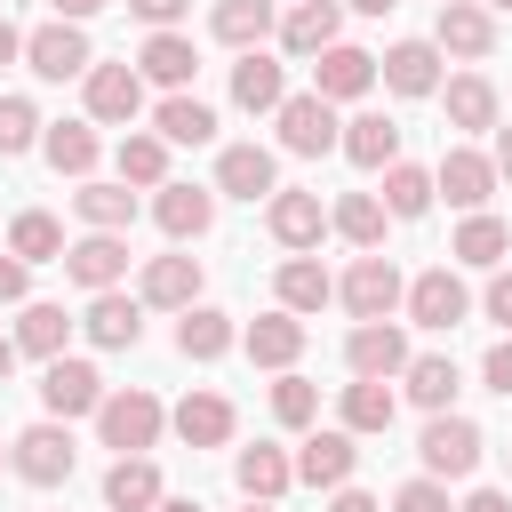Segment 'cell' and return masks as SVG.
I'll use <instances>...</instances> for the list:
<instances>
[{
	"label": "cell",
	"mask_w": 512,
	"mask_h": 512,
	"mask_svg": "<svg viewBox=\"0 0 512 512\" xmlns=\"http://www.w3.org/2000/svg\"><path fill=\"white\" fill-rule=\"evenodd\" d=\"M400 296H408V280H400V264H392L384 248H360V264L336 280V304H344L352 320H392Z\"/></svg>",
	"instance_id": "6da1fadb"
},
{
	"label": "cell",
	"mask_w": 512,
	"mask_h": 512,
	"mask_svg": "<svg viewBox=\"0 0 512 512\" xmlns=\"http://www.w3.org/2000/svg\"><path fill=\"white\" fill-rule=\"evenodd\" d=\"M160 424H168V408H160L144 384L96 400V432H104V448H120V456H144V448L160 440Z\"/></svg>",
	"instance_id": "7a4b0ae2"
},
{
	"label": "cell",
	"mask_w": 512,
	"mask_h": 512,
	"mask_svg": "<svg viewBox=\"0 0 512 512\" xmlns=\"http://www.w3.org/2000/svg\"><path fill=\"white\" fill-rule=\"evenodd\" d=\"M8 464H16V480H32V488H64L72 464H80V448H72L64 416H48V424H24V432L8 440Z\"/></svg>",
	"instance_id": "3957f363"
},
{
	"label": "cell",
	"mask_w": 512,
	"mask_h": 512,
	"mask_svg": "<svg viewBox=\"0 0 512 512\" xmlns=\"http://www.w3.org/2000/svg\"><path fill=\"white\" fill-rule=\"evenodd\" d=\"M272 128H280V152H296V160H320V152H336V136H344V120H336V104H328L320 88L280 96Z\"/></svg>",
	"instance_id": "277c9868"
},
{
	"label": "cell",
	"mask_w": 512,
	"mask_h": 512,
	"mask_svg": "<svg viewBox=\"0 0 512 512\" xmlns=\"http://www.w3.org/2000/svg\"><path fill=\"white\" fill-rule=\"evenodd\" d=\"M480 424L472 416H456V408H440L432 424H424V440H416V456H424V472L432 480H472V464H480Z\"/></svg>",
	"instance_id": "5b68a950"
},
{
	"label": "cell",
	"mask_w": 512,
	"mask_h": 512,
	"mask_svg": "<svg viewBox=\"0 0 512 512\" xmlns=\"http://www.w3.org/2000/svg\"><path fill=\"white\" fill-rule=\"evenodd\" d=\"M400 304H408V320H416V328H440V336H448V328L472 312V288L456 280V264H432V272H416V280H408V296H400Z\"/></svg>",
	"instance_id": "8992f818"
},
{
	"label": "cell",
	"mask_w": 512,
	"mask_h": 512,
	"mask_svg": "<svg viewBox=\"0 0 512 512\" xmlns=\"http://www.w3.org/2000/svg\"><path fill=\"white\" fill-rule=\"evenodd\" d=\"M24 64L40 72V80H80L96 56H88V32L80 24H64V16H48L40 32H24Z\"/></svg>",
	"instance_id": "52a82bcc"
},
{
	"label": "cell",
	"mask_w": 512,
	"mask_h": 512,
	"mask_svg": "<svg viewBox=\"0 0 512 512\" xmlns=\"http://www.w3.org/2000/svg\"><path fill=\"white\" fill-rule=\"evenodd\" d=\"M80 88H88V120H104V128H128L144 112V72L136 64H88Z\"/></svg>",
	"instance_id": "ba28073f"
},
{
	"label": "cell",
	"mask_w": 512,
	"mask_h": 512,
	"mask_svg": "<svg viewBox=\"0 0 512 512\" xmlns=\"http://www.w3.org/2000/svg\"><path fill=\"white\" fill-rule=\"evenodd\" d=\"M264 232L280 240V248H296V256H312L320 248V232H328V208H320V192H272L264 200Z\"/></svg>",
	"instance_id": "9c48e42d"
},
{
	"label": "cell",
	"mask_w": 512,
	"mask_h": 512,
	"mask_svg": "<svg viewBox=\"0 0 512 512\" xmlns=\"http://www.w3.org/2000/svg\"><path fill=\"white\" fill-rule=\"evenodd\" d=\"M96 400H104V376H96L88 360H64V352H56V360L40 368V408H48V416L72 424V416H96Z\"/></svg>",
	"instance_id": "30bf717a"
},
{
	"label": "cell",
	"mask_w": 512,
	"mask_h": 512,
	"mask_svg": "<svg viewBox=\"0 0 512 512\" xmlns=\"http://www.w3.org/2000/svg\"><path fill=\"white\" fill-rule=\"evenodd\" d=\"M432 48H440V56H464V64H480V56L496 48V16H488L480 0H440Z\"/></svg>",
	"instance_id": "8fae6325"
},
{
	"label": "cell",
	"mask_w": 512,
	"mask_h": 512,
	"mask_svg": "<svg viewBox=\"0 0 512 512\" xmlns=\"http://www.w3.org/2000/svg\"><path fill=\"white\" fill-rule=\"evenodd\" d=\"M432 192H448V208H488V192H496V160L488 152H472V144H456V152H440V168H432Z\"/></svg>",
	"instance_id": "7c38bea8"
},
{
	"label": "cell",
	"mask_w": 512,
	"mask_h": 512,
	"mask_svg": "<svg viewBox=\"0 0 512 512\" xmlns=\"http://www.w3.org/2000/svg\"><path fill=\"white\" fill-rule=\"evenodd\" d=\"M64 272L96 296V288H120L128 280V232H88V240H64Z\"/></svg>",
	"instance_id": "4fadbf2b"
},
{
	"label": "cell",
	"mask_w": 512,
	"mask_h": 512,
	"mask_svg": "<svg viewBox=\"0 0 512 512\" xmlns=\"http://www.w3.org/2000/svg\"><path fill=\"white\" fill-rule=\"evenodd\" d=\"M376 80H384L392 96H440V48H432V40H392V48L376 56Z\"/></svg>",
	"instance_id": "5bb4252c"
},
{
	"label": "cell",
	"mask_w": 512,
	"mask_h": 512,
	"mask_svg": "<svg viewBox=\"0 0 512 512\" xmlns=\"http://www.w3.org/2000/svg\"><path fill=\"white\" fill-rule=\"evenodd\" d=\"M312 88H320L328 104H352V96H368V88H376V56H368V48H352V40H336V48H320V56H312Z\"/></svg>",
	"instance_id": "9a60e30c"
},
{
	"label": "cell",
	"mask_w": 512,
	"mask_h": 512,
	"mask_svg": "<svg viewBox=\"0 0 512 512\" xmlns=\"http://www.w3.org/2000/svg\"><path fill=\"white\" fill-rule=\"evenodd\" d=\"M216 192H232V200H272V192H280V160H272L264 144H224V152H216Z\"/></svg>",
	"instance_id": "2e32d148"
},
{
	"label": "cell",
	"mask_w": 512,
	"mask_h": 512,
	"mask_svg": "<svg viewBox=\"0 0 512 512\" xmlns=\"http://www.w3.org/2000/svg\"><path fill=\"white\" fill-rule=\"evenodd\" d=\"M80 328H88V344H104V352H128V344L144 336V296L96 288V296H88V312H80Z\"/></svg>",
	"instance_id": "e0dca14e"
},
{
	"label": "cell",
	"mask_w": 512,
	"mask_h": 512,
	"mask_svg": "<svg viewBox=\"0 0 512 512\" xmlns=\"http://www.w3.org/2000/svg\"><path fill=\"white\" fill-rule=\"evenodd\" d=\"M344 368H352V376H400V368H408L400 320H360V328L344 336Z\"/></svg>",
	"instance_id": "ac0fdd59"
},
{
	"label": "cell",
	"mask_w": 512,
	"mask_h": 512,
	"mask_svg": "<svg viewBox=\"0 0 512 512\" xmlns=\"http://www.w3.org/2000/svg\"><path fill=\"white\" fill-rule=\"evenodd\" d=\"M288 464H296V480H304V488H344V480H352V464H360V448H352V432L336 424V432H304V448H296Z\"/></svg>",
	"instance_id": "d6986e66"
},
{
	"label": "cell",
	"mask_w": 512,
	"mask_h": 512,
	"mask_svg": "<svg viewBox=\"0 0 512 512\" xmlns=\"http://www.w3.org/2000/svg\"><path fill=\"white\" fill-rule=\"evenodd\" d=\"M152 216L168 240H200L216 224V192L208 184H152Z\"/></svg>",
	"instance_id": "ffe728a7"
},
{
	"label": "cell",
	"mask_w": 512,
	"mask_h": 512,
	"mask_svg": "<svg viewBox=\"0 0 512 512\" xmlns=\"http://www.w3.org/2000/svg\"><path fill=\"white\" fill-rule=\"evenodd\" d=\"M344 40V0H296L288 16H280V48L288 56H320V48H336Z\"/></svg>",
	"instance_id": "44dd1931"
},
{
	"label": "cell",
	"mask_w": 512,
	"mask_h": 512,
	"mask_svg": "<svg viewBox=\"0 0 512 512\" xmlns=\"http://www.w3.org/2000/svg\"><path fill=\"white\" fill-rule=\"evenodd\" d=\"M280 96H288V64L264 56V48H240V64H232V104H240V112H280Z\"/></svg>",
	"instance_id": "7402d4cb"
},
{
	"label": "cell",
	"mask_w": 512,
	"mask_h": 512,
	"mask_svg": "<svg viewBox=\"0 0 512 512\" xmlns=\"http://www.w3.org/2000/svg\"><path fill=\"white\" fill-rule=\"evenodd\" d=\"M136 296H144L152 312H184V304H200V256H152L144 280H136Z\"/></svg>",
	"instance_id": "603a6c76"
},
{
	"label": "cell",
	"mask_w": 512,
	"mask_h": 512,
	"mask_svg": "<svg viewBox=\"0 0 512 512\" xmlns=\"http://www.w3.org/2000/svg\"><path fill=\"white\" fill-rule=\"evenodd\" d=\"M240 352H248L256 368H296V352H304V320H296V312H264V320L240 328Z\"/></svg>",
	"instance_id": "cb8c5ba5"
},
{
	"label": "cell",
	"mask_w": 512,
	"mask_h": 512,
	"mask_svg": "<svg viewBox=\"0 0 512 512\" xmlns=\"http://www.w3.org/2000/svg\"><path fill=\"white\" fill-rule=\"evenodd\" d=\"M400 384H408V400H416L424 416H440V408H456V392H464V376H456V360H448V352H408V368H400Z\"/></svg>",
	"instance_id": "d4e9b609"
},
{
	"label": "cell",
	"mask_w": 512,
	"mask_h": 512,
	"mask_svg": "<svg viewBox=\"0 0 512 512\" xmlns=\"http://www.w3.org/2000/svg\"><path fill=\"white\" fill-rule=\"evenodd\" d=\"M168 424H176L184 448H224V440H232V400H224V392H184Z\"/></svg>",
	"instance_id": "484cf974"
},
{
	"label": "cell",
	"mask_w": 512,
	"mask_h": 512,
	"mask_svg": "<svg viewBox=\"0 0 512 512\" xmlns=\"http://www.w3.org/2000/svg\"><path fill=\"white\" fill-rule=\"evenodd\" d=\"M136 72H144V80H160V88L176 96V88H192V72H200V48H192L184 32H152V40L136 48Z\"/></svg>",
	"instance_id": "4316f807"
},
{
	"label": "cell",
	"mask_w": 512,
	"mask_h": 512,
	"mask_svg": "<svg viewBox=\"0 0 512 512\" xmlns=\"http://www.w3.org/2000/svg\"><path fill=\"white\" fill-rule=\"evenodd\" d=\"M336 152H344L352 168H392V160H400V120H384V112H360V120H344Z\"/></svg>",
	"instance_id": "83f0119b"
},
{
	"label": "cell",
	"mask_w": 512,
	"mask_h": 512,
	"mask_svg": "<svg viewBox=\"0 0 512 512\" xmlns=\"http://www.w3.org/2000/svg\"><path fill=\"white\" fill-rule=\"evenodd\" d=\"M232 344H240L232 312H216V304H184V320H176V352H184V360H224Z\"/></svg>",
	"instance_id": "f1b7e54d"
},
{
	"label": "cell",
	"mask_w": 512,
	"mask_h": 512,
	"mask_svg": "<svg viewBox=\"0 0 512 512\" xmlns=\"http://www.w3.org/2000/svg\"><path fill=\"white\" fill-rule=\"evenodd\" d=\"M336 408H344V432H352V440L392 432V416H400V400H392V384H384V376H352Z\"/></svg>",
	"instance_id": "f546056e"
},
{
	"label": "cell",
	"mask_w": 512,
	"mask_h": 512,
	"mask_svg": "<svg viewBox=\"0 0 512 512\" xmlns=\"http://www.w3.org/2000/svg\"><path fill=\"white\" fill-rule=\"evenodd\" d=\"M232 480H240V496L280 504V496H288V480H296V464H288L272 440H256V448H240V456H232Z\"/></svg>",
	"instance_id": "4dcf8cb0"
},
{
	"label": "cell",
	"mask_w": 512,
	"mask_h": 512,
	"mask_svg": "<svg viewBox=\"0 0 512 512\" xmlns=\"http://www.w3.org/2000/svg\"><path fill=\"white\" fill-rule=\"evenodd\" d=\"M448 256H456V264H472V272H496V264L512 256V232H504V224H496L488 208H472V216L456 224V240H448Z\"/></svg>",
	"instance_id": "1f68e13d"
},
{
	"label": "cell",
	"mask_w": 512,
	"mask_h": 512,
	"mask_svg": "<svg viewBox=\"0 0 512 512\" xmlns=\"http://www.w3.org/2000/svg\"><path fill=\"white\" fill-rule=\"evenodd\" d=\"M160 496H168V488H160V464H152V456H120V464L104 472V504H112V512H152Z\"/></svg>",
	"instance_id": "d6a6232c"
},
{
	"label": "cell",
	"mask_w": 512,
	"mask_h": 512,
	"mask_svg": "<svg viewBox=\"0 0 512 512\" xmlns=\"http://www.w3.org/2000/svg\"><path fill=\"white\" fill-rule=\"evenodd\" d=\"M376 200H384V216L416 224V216H424V208H432L440 192H432V168H416V160H392V168H384V192H376Z\"/></svg>",
	"instance_id": "836d02e7"
},
{
	"label": "cell",
	"mask_w": 512,
	"mask_h": 512,
	"mask_svg": "<svg viewBox=\"0 0 512 512\" xmlns=\"http://www.w3.org/2000/svg\"><path fill=\"white\" fill-rule=\"evenodd\" d=\"M72 208H80L88 232H128V224H136V192H128V184H88V176H80Z\"/></svg>",
	"instance_id": "e575fe53"
},
{
	"label": "cell",
	"mask_w": 512,
	"mask_h": 512,
	"mask_svg": "<svg viewBox=\"0 0 512 512\" xmlns=\"http://www.w3.org/2000/svg\"><path fill=\"white\" fill-rule=\"evenodd\" d=\"M208 32H216L224 48H264V32H272V0H216V8H208Z\"/></svg>",
	"instance_id": "d590c367"
},
{
	"label": "cell",
	"mask_w": 512,
	"mask_h": 512,
	"mask_svg": "<svg viewBox=\"0 0 512 512\" xmlns=\"http://www.w3.org/2000/svg\"><path fill=\"white\" fill-rule=\"evenodd\" d=\"M448 128H464V136L496 128V88H488V72H456V80H448Z\"/></svg>",
	"instance_id": "8d00e7d4"
},
{
	"label": "cell",
	"mask_w": 512,
	"mask_h": 512,
	"mask_svg": "<svg viewBox=\"0 0 512 512\" xmlns=\"http://www.w3.org/2000/svg\"><path fill=\"white\" fill-rule=\"evenodd\" d=\"M152 136H160V144H208V136H216V112H208L200 96H184V88H176V96L152 112Z\"/></svg>",
	"instance_id": "74e56055"
},
{
	"label": "cell",
	"mask_w": 512,
	"mask_h": 512,
	"mask_svg": "<svg viewBox=\"0 0 512 512\" xmlns=\"http://www.w3.org/2000/svg\"><path fill=\"white\" fill-rule=\"evenodd\" d=\"M40 152H48L56 176H88V168H96V120H56V128L40 136Z\"/></svg>",
	"instance_id": "f35d334b"
},
{
	"label": "cell",
	"mask_w": 512,
	"mask_h": 512,
	"mask_svg": "<svg viewBox=\"0 0 512 512\" xmlns=\"http://www.w3.org/2000/svg\"><path fill=\"white\" fill-rule=\"evenodd\" d=\"M384 224H392V216H384L376 192H344V200L328 208V232H344L352 248H384Z\"/></svg>",
	"instance_id": "ab89813d"
},
{
	"label": "cell",
	"mask_w": 512,
	"mask_h": 512,
	"mask_svg": "<svg viewBox=\"0 0 512 512\" xmlns=\"http://www.w3.org/2000/svg\"><path fill=\"white\" fill-rule=\"evenodd\" d=\"M8 256H24V264H64V224H56L48 208H24V216L8 224Z\"/></svg>",
	"instance_id": "60d3db41"
},
{
	"label": "cell",
	"mask_w": 512,
	"mask_h": 512,
	"mask_svg": "<svg viewBox=\"0 0 512 512\" xmlns=\"http://www.w3.org/2000/svg\"><path fill=\"white\" fill-rule=\"evenodd\" d=\"M272 288H280V312H296V320H304V312H320V304L336 296V280H328V272H320L312 256H288Z\"/></svg>",
	"instance_id": "b9f144b4"
},
{
	"label": "cell",
	"mask_w": 512,
	"mask_h": 512,
	"mask_svg": "<svg viewBox=\"0 0 512 512\" xmlns=\"http://www.w3.org/2000/svg\"><path fill=\"white\" fill-rule=\"evenodd\" d=\"M120 184H144V192L168 184V144H160L152 128H128V136H120Z\"/></svg>",
	"instance_id": "7bdbcfd3"
},
{
	"label": "cell",
	"mask_w": 512,
	"mask_h": 512,
	"mask_svg": "<svg viewBox=\"0 0 512 512\" xmlns=\"http://www.w3.org/2000/svg\"><path fill=\"white\" fill-rule=\"evenodd\" d=\"M64 336H72L64 304H24V320H16V352H32V360H56V352H64Z\"/></svg>",
	"instance_id": "ee69618b"
},
{
	"label": "cell",
	"mask_w": 512,
	"mask_h": 512,
	"mask_svg": "<svg viewBox=\"0 0 512 512\" xmlns=\"http://www.w3.org/2000/svg\"><path fill=\"white\" fill-rule=\"evenodd\" d=\"M272 416H280L288 432H304V424L320 416V384H304L296 368H280V384H272Z\"/></svg>",
	"instance_id": "f6af8a7d"
},
{
	"label": "cell",
	"mask_w": 512,
	"mask_h": 512,
	"mask_svg": "<svg viewBox=\"0 0 512 512\" xmlns=\"http://www.w3.org/2000/svg\"><path fill=\"white\" fill-rule=\"evenodd\" d=\"M32 144H40L32 96H0V160H16V152H32Z\"/></svg>",
	"instance_id": "bcb514c9"
},
{
	"label": "cell",
	"mask_w": 512,
	"mask_h": 512,
	"mask_svg": "<svg viewBox=\"0 0 512 512\" xmlns=\"http://www.w3.org/2000/svg\"><path fill=\"white\" fill-rule=\"evenodd\" d=\"M392 512H456V504H448V480L416 472V480H400V488H392Z\"/></svg>",
	"instance_id": "7dc6e473"
},
{
	"label": "cell",
	"mask_w": 512,
	"mask_h": 512,
	"mask_svg": "<svg viewBox=\"0 0 512 512\" xmlns=\"http://www.w3.org/2000/svg\"><path fill=\"white\" fill-rule=\"evenodd\" d=\"M480 376H488V392H504V400H512V336H504V344H488Z\"/></svg>",
	"instance_id": "c3c4849f"
},
{
	"label": "cell",
	"mask_w": 512,
	"mask_h": 512,
	"mask_svg": "<svg viewBox=\"0 0 512 512\" xmlns=\"http://www.w3.org/2000/svg\"><path fill=\"white\" fill-rule=\"evenodd\" d=\"M192 0H128V16H144L152 32H176V16H184Z\"/></svg>",
	"instance_id": "681fc988"
},
{
	"label": "cell",
	"mask_w": 512,
	"mask_h": 512,
	"mask_svg": "<svg viewBox=\"0 0 512 512\" xmlns=\"http://www.w3.org/2000/svg\"><path fill=\"white\" fill-rule=\"evenodd\" d=\"M480 312H488L496 328H512V272H496V280H488V296H480Z\"/></svg>",
	"instance_id": "f907efd6"
},
{
	"label": "cell",
	"mask_w": 512,
	"mask_h": 512,
	"mask_svg": "<svg viewBox=\"0 0 512 512\" xmlns=\"http://www.w3.org/2000/svg\"><path fill=\"white\" fill-rule=\"evenodd\" d=\"M328 512H384V504H376L368 488H352V480H344V488H328Z\"/></svg>",
	"instance_id": "816d5d0a"
},
{
	"label": "cell",
	"mask_w": 512,
	"mask_h": 512,
	"mask_svg": "<svg viewBox=\"0 0 512 512\" xmlns=\"http://www.w3.org/2000/svg\"><path fill=\"white\" fill-rule=\"evenodd\" d=\"M0 304H24V256H0Z\"/></svg>",
	"instance_id": "f5cc1de1"
},
{
	"label": "cell",
	"mask_w": 512,
	"mask_h": 512,
	"mask_svg": "<svg viewBox=\"0 0 512 512\" xmlns=\"http://www.w3.org/2000/svg\"><path fill=\"white\" fill-rule=\"evenodd\" d=\"M456 512H512V496H504V488H472Z\"/></svg>",
	"instance_id": "db71d44e"
},
{
	"label": "cell",
	"mask_w": 512,
	"mask_h": 512,
	"mask_svg": "<svg viewBox=\"0 0 512 512\" xmlns=\"http://www.w3.org/2000/svg\"><path fill=\"white\" fill-rule=\"evenodd\" d=\"M48 8H56V16H64V24H88V16H96V8H104V0H48Z\"/></svg>",
	"instance_id": "11a10c76"
},
{
	"label": "cell",
	"mask_w": 512,
	"mask_h": 512,
	"mask_svg": "<svg viewBox=\"0 0 512 512\" xmlns=\"http://www.w3.org/2000/svg\"><path fill=\"white\" fill-rule=\"evenodd\" d=\"M16 56H24V32H16L8 16H0V64H16Z\"/></svg>",
	"instance_id": "9f6ffc18"
},
{
	"label": "cell",
	"mask_w": 512,
	"mask_h": 512,
	"mask_svg": "<svg viewBox=\"0 0 512 512\" xmlns=\"http://www.w3.org/2000/svg\"><path fill=\"white\" fill-rule=\"evenodd\" d=\"M488 160H496V184H504V176H512V128H496V152H488Z\"/></svg>",
	"instance_id": "6f0895ef"
},
{
	"label": "cell",
	"mask_w": 512,
	"mask_h": 512,
	"mask_svg": "<svg viewBox=\"0 0 512 512\" xmlns=\"http://www.w3.org/2000/svg\"><path fill=\"white\" fill-rule=\"evenodd\" d=\"M344 8H352V16H392L400 0H344Z\"/></svg>",
	"instance_id": "680465c9"
},
{
	"label": "cell",
	"mask_w": 512,
	"mask_h": 512,
	"mask_svg": "<svg viewBox=\"0 0 512 512\" xmlns=\"http://www.w3.org/2000/svg\"><path fill=\"white\" fill-rule=\"evenodd\" d=\"M152 512H208V504H192V496H160Z\"/></svg>",
	"instance_id": "91938a15"
},
{
	"label": "cell",
	"mask_w": 512,
	"mask_h": 512,
	"mask_svg": "<svg viewBox=\"0 0 512 512\" xmlns=\"http://www.w3.org/2000/svg\"><path fill=\"white\" fill-rule=\"evenodd\" d=\"M8 368H16V336H0V384H8Z\"/></svg>",
	"instance_id": "94428289"
},
{
	"label": "cell",
	"mask_w": 512,
	"mask_h": 512,
	"mask_svg": "<svg viewBox=\"0 0 512 512\" xmlns=\"http://www.w3.org/2000/svg\"><path fill=\"white\" fill-rule=\"evenodd\" d=\"M248 512H272V504H256V496H248Z\"/></svg>",
	"instance_id": "6125c7cd"
},
{
	"label": "cell",
	"mask_w": 512,
	"mask_h": 512,
	"mask_svg": "<svg viewBox=\"0 0 512 512\" xmlns=\"http://www.w3.org/2000/svg\"><path fill=\"white\" fill-rule=\"evenodd\" d=\"M480 8H512V0H480Z\"/></svg>",
	"instance_id": "be15d7a7"
},
{
	"label": "cell",
	"mask_w": 512,
	"mask_h": 512,
	"mask_svg": "<svg viewBox=\"0 0 512 512\" xmlns=\"http://www.w3.org/2000/svg\"><path fill=\"white\" fill-rule=\"evenodd\" d=\"M0 464H8V448H0Z\"/></svg>",
	"instance_id": "e7e4bbea"
}]
</instances>
